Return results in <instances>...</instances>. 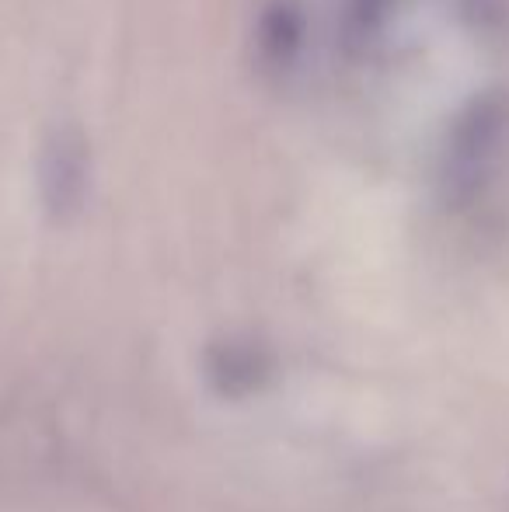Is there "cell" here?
<instances>
[{
  "mask_svg": "<svg viewBox=\"0 0 509 512\" xmlns=\"http://www.w3.org/2000/svg\"><path fill=\"white\" fill-rule=\"evenodd\" d=\"M272 356L252 342H217L206 352V377L224 398H248L269 380Z\"/></svg>",
  "mask_w": 509,
  "mask_h": 512,
  "instance_id": "6da1fadb",
  "label": "cell"
}]
</instances>
